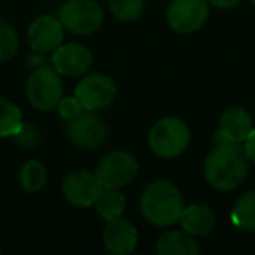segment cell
<instances>
[{"label":"cell","instance_id":"obj_9","mask_svg":"<svg viewBox=\"0 0 255 255\" xmlns=\"http://www.w3.org/2000/svg\"><path fill=\"white\" fill-rule=\"evenodd\" d=\"M61 191L70 205L77 206V208H86V206L95 205L96 198L103 191V185L100 184L96 173L77 170L65 177Z\"/></svg>","mask_w":255,"mask_h":255},{"label":"cell","instance_id":"obj_7","mask_svg":"<svg viewBox=\"0 0 255 255\" xmlns=\"http://www.w3.org/2000/svg\"><path fill=\"white\" fill-rule=\"evenodd\" d=\"M67 133L72 143L81 149H98L107 142L109 128L102 117L84 110L77 117L68 121Z\"/></svg>","mask_w":255,"mask_h":255},{"label":"cell","instance_id":"obj_19","mask_svg":"<svg viewBox=\"0 0 255 255\" xmlns=\"http://www.w3.org/2000/svg\"><path fill=\"white\" fill-rule=\"evenodd\" d=\"M21 110L12 102L0 98V138L14 136L21 128Z\"/></svg>","mask_w":255,"mask_h":255},{"label":"cell","instance_id":"obj_20","mask_svg":"<svg viewBox=\"0 0 255 255\" xmlns=\"http://www.w3.org/2000/svg\"><path fill=\"white\" fill-rule=\"evenodd\" d=\"M47 171L42 163L39 161H26L19 171V182L23 189L28 192H37L46 185Z\"/></svg>","mask_w":255,"mask_h":255},{"label":"cell","instance_id":"obj_13","mask_svg":"<svg viewBox=\"0 0 255 255\" xmlns=\"http://www.w3.org/2000/svg\"><path fill=\"white\" fill-rule=\"evenodd\" d=\"M138 234L131 222H128L123 217H116L112 220H107V226L103 229V243L107 250L112 254H131L136 248Z\"/></svg>","mask_w":255,"mask_h":255},{"label":"cell","instance_id":"obj_26","mask_svg":"<svg viewBox=\"0 0 255 255\" xmlns=\"http://www.w3.org/2000/svg\"><path fill=\"white\" fill-rule=\"evenodd\" d=\"M208 2L219 9H229V7H234V5L240 4V0H208Z\"/></svg>","mask_w":255,"mask_h":255},{"label":"cell","instance_id":"obj_4","mask_svg":"<svg viewBox=\"0 0 255 255\" xmlns=\"http://www.w3.org/2000/svg\"><path fill=\"white\" fill-rule=\"evenodd\" d=\"M26 96L37 110L49 112L56 109L63 96V82L60 74L53 67H37L26 82Z\"/></svg>","mask_w":255,"mask_h":255},{"label":"cell","instance_id":"obj_16","mask_svg":"<svg viewBox=\"0 0 255 255\" xmlns=\"http://www.w3.org/2000/svg\"><path fill=\"white\" fill-rule=\"evenodd\" d=\"M159 255H198L199 247L185 231H168L159 238L156 247Z\"/></svg>","mask_w":255,"mask_h":255},{"label":"cell","instance_id":"obj_12","mask_svg":"<svg viewBox=\"0 0 255 255\" xmlns=\"http://www.w3.org/2000/svg\"><path fill=\"white\" fill-rule=\"evenodd\" d=\"M51 63L60 75H82L91 67L93 56L81 44H67L54 49Z\"/></svg>","mask_w":255,"mask_h":255},{"label":"cell","instance_id":"obj_27","mask_svg":"<svg viewBox=\"0 0 255 255\" xmlns=\"http://www.w3.org/2000/svg\"><path fill=\"white\" fill-rule=\"evenodd\" d=\"M252 2H254V5H255V0H252Z\"/></svg>","mask_w":255,"mask_h":255},{"label":"cell","instance_id":"obj_1","mask_svg":"<svg viewBox=\"0 0 255 255\" xmlns=\"http://www.w3.org/2000/svg\"><path fill=\"white\" fill-rule=\"evenodd\" d=\"M248 163L241 143L219 142L205 161V178L217 191H234L247 178Z\"/></svg>","mask_w":255,"mask_h":255},{"label":"cell","instance_id":"obj_5","mask_svg":"<svg viewBox=\"0 0 255 255\" xmlns=\"http://www.w3.org/2000/svg\"><path fill=\"white\" fill-rule=\"evenodd\" d=\"M58 19L68 32L88 35L102 26L103 11L95 0H67L61 5Z\"/></svg>","mask_w":255,"mask_h":255},{"label":"cell","instance_id":"obj_18","mask_svg":"<svg viewBox=\"0 0 255 255\" xmlns=\"http://www.w3.org/2000/svg\"><path fill=\"white\" fill-rule=\"evenodd\" d=\"M236 227L243 231H255V191H248L236 201L231 213Z\"/></svg>","mask_w":255,"mask_h":255},{"label":"cell","instance_id":"obj_2","mask_svg":"<svg viewBox=\"0 0 255 255\" xmlns=\"http://www.w3.org/2000/svg\"><path fill=\"white\" fill-rule=\"evenodd\" d=\"M140 210L147 222L157 227L180 222L184 213V198L171 182L156 180L147 185L140 199Z\"/></svg>","mask_w":255,"mask_h":255},{"label":"cell","instance_id":"obj_24","mask_svg":"<svg viewBox=\"0 0 255 255\" xmlns=\"http://www.w3.org/2000/svg\"><path fill=\"white\" fill-rule=\"evenodd\" d=\"M58 110H60V116L65 121H72L74 117H77L79 114L84 112V107L81 105L77 98H61L58 103Z\"/></svg>","mask_w":255,"mask_h":255},{"label":"cell","instance_id":"obj_6","mask_svg":"<svg viewBox=\"0 0 255 255\" xmlns=\"http://www.w3.org/2000/svg\"><path fill=\"white\" fill-rule=\"evenodd\" d=\"M138 163L129 152L114 150L102 157L96 168V177L103 189H123L135 178Z\"/></svg>","mask_w":255,"mask_h":255},{"label":"cell","instance_id":"obj_14","mask_svg":"<svg viewBox=\"0 0 255 255\" xmlns=\"http://www.w3.org/2000/svg\"><path fill=\"white\" fill-rule=\"evenodd\" d=\"M252 131V117L245 109L233 107L220 117V128L215 135V143L234 142L243 143Z\"/></svg>","mask_w":255,"mask_h":255},{"label":"cell","instance_id":"obj_15","mask_svg":"<svg viewBox=\"0 0 255 255\" xmlns=\"http://www.w3.org/2000/svg\"><path fill=\"white\" fill-rule=\"evenodd\" d=\"M180 224L191 236H206L215 227V213L206 205H191L184 208Z\"/></svg>","mask_w":255,"mask_h":255},{"label":"cell","instance_id":"obj_10","mask_svg":"<svg viewBox=\"0 0 255 255\" xmlns=\"http://www.w3.org/2000/svg\"><path fill=\"white\" fill-rule=\"evenodd\" d=\"M168 23L178 33H192L208 18L206 0H173L168 9Z\"/></svg>","mask_w":255,"mask_h":255},{"label":"cell","instance_id":"obj_22","mask_svg":"<svg viewBox=\"0 0 255 255\" xmlns=\"http://www.w3.org/2000/svg\"><path fill=\"white\" fill-rule=\"evenodd\" d=\"M110 12L121 21H133L143 11V0H110Z\"/></svg>","mask_w":255,"mask_h":255},{"label":"cell","instance_id":"obj_17","mask_svg":"<svg viewBox=\"0 0 255 255\" xmlns=\"http://www.w3.org/2000/svg\"><path fill=\"white\" fill-rule=\"evenodd\" d=\"M96 212L105 220H112L121 217L126 208V199L119 189H103L95 201Z\"/></svg>","mask_w":255,"mask_h":255},{"label":"cell","instance_id":"obj_21","mask_svg":"<svg viewBox=\"0 0 255 255\" xmlns=\"http://www.w3.org/2000/svg\"><path fill=\"white\" fill-rule=\"evenodd\" d=\"M18 33L7 21L0 19V63L9 61L18 53Z\"/></svg>","mask_w":255,"mask_h":255},{"label":"cell","instance_id":"obj_25","mask_svg":"<svg viewBox=\"0 0 255 255\" xmlns=\"http://www.w3.org/2000/svg\"><path fill=\"white\" fill-rule=\"evenodd\" d=\"M243 149H245V154H247L248 161L255 163V128H252L250 135H248L247 140L243 142Z\"/></svg>","mask_w":255,"mask_h":255},{"label":"cell","instance_id":"obj_8","mask_svg":"<svg viewBox=\"0 0 255 255\" xmlns=\"http://www.w3.org/2000/svg\"><path fill=\"white\" fill-rule=\"evenodd\" d=\"M75 98L81 102L84 110L96 112V110L105 109L114 102V98H116V84L107 75H88L75 88Z\"/></svg>","mask_w":255,"mask_h":255},{"label":"cell","instance_id":"obj_23","mask_svg":"<svg viewBox=\"0 0 255 255\" xmlns=\"http://www.w3.org/2000/svg\"><path fill=\"white\" fill-rule=\"evenodd\" d=\"M14 140L23 149H33L40 142L39 128L33 126V124H21V128H19L18 133L14 135Z\"/></svg>","mask_w":255,"mask_h":255},{"label":"cell","instance_id":"obj_11","mask_svg":"<svg viewBox=\"0 0 255 255\" xmlns=\"http://www.w3.org/2000/svg\"><path fill=\"white\" fill-rule=\"evenodd\" d=\"M63 25L53 16H40L30 25L28 42L35 53H49L63 42Z\"/></svg>","mask_w":255,"mask_h":255},{"label":"cell","instance_id":"obj_3","mask_svg":"<svg viewBox=\"0 0 255 255\" xmlns=\"http://www.w3.org/2000/svg\"><path fill=\"white\" fill-rule=\"evenodd\" d=\"M191 133L187 124L178 117H164L157 121L149 133V145L152 152L164 159L178 157L189 145Z\"/></svg>","mask_w":255,"mask_h":255}]
</instances>
